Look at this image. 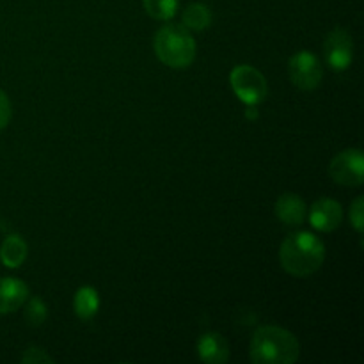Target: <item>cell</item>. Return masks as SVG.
<instances>
[{
  "instance_id": "obj_13",
  "label": "cell",
  "mask_w": 364,
  "mask_h": 364,
  "mask_svg": "<svg viewBox=\"0 0 364 364\" xmlns=\"http://www.w3.org/2000/svg\"><path fill=\"white\" fill-rule=\"evenodd\" d=\"M73 308L75 315L80 320H91L95 318L96 313L100 309V295L96 291V288L92 287H82L78 288L77 294L73 299Z\"/></svg>"
},
{
  "instance_id": "obj_14",
  "label": "cell",
  "mask_w": 364,
  "mask_h": 364,
  "mask_svg": "<svg viewBox=\"0 0 364 364\" xmlns=\"http://www.w3.org/2000/svg\"><path fill=\"white\" fill-rule=\"evenodd\" d=\"M181 21L188 31H205L212 25V11L205 4H191L181 14Z\"/></svg>"
},
{
  "instance_id": "obj_16",
  "label": "cell",
  "mask_w": 364,
  "mask_h": 364,
  "mask_svg": "<svg viewBox=\"0 0 364 364\" xmlns=\"http://www.w3.org/2000/svg\"><path fill=\"white\" fill-rule=\"evenodd\" d=\"M46 315H48V311H46V304L41 301V299L34 297L28 301L27 308H25V320H27L28 326L32 327L43 326V322L46 320Z\"/></svg>"
},
{
  "instance_id": "obj_2",
  "label": "cell",
  "mask_w": 364,
  "mask_h": 364,
  "mask_svg": "<svg viewBox=\"0 0 364 364\" xmlns=\"http://www.w3.org/2000/svg\"><path fill=\"white\" fill-rule=\"evenodd\" d=\"M301 347L290 331L263 326L252 334L249 355L255 364H291L299 359Z\"/></svg>"
},
{
  "instance_id": "obj_15",
  "label": "cell",
  "mask_w": 364,
  "mask_h": 364,
  "mask_svg": "<svg viewBox=\"0 0 364 364\" xmlns=\"http://www.w3.org/2000/svg\"><path fill=\"white\" fill-rule=\"evenodd\" d=\"M146 13L160 21H167L176 14L178 0H142Z\"/></svg>"
},
{
  "instance_id": "obj_5",
  "label": "cell",
  "mask_w": 364,
  "mask_h": 364,
  "mask_svg": "<svg viewBox=\"0 0 364 364\" xmlns=\"http://www.w3.org/2000/svg\"><path fill=\"white\" fill-rule=\"evenodd\" d=\"M288 75L291 84L297 85L302 91H313L322 84L323 70L318 57L308 50L294 53L288 60Z\"/></svg>"
},
{
  "instance_id": "obj_7",
  "label": "cell",
  "mask_w": 364,
  "mask_h": 364,
  "mask_svg": "<svg viewBox=\"0 0 364 364\" xmlns=\"http://www.w3.org/2000/svg\"><path fill=\"white\" fill-rule=\"evenodd\" d=\"M323 57L327 66L334 71H345L354 60V41L350 32L345 28H334L323 41Z\"/></svg>"
},
{
  "instance_id": "obj_1",
  "label": "cell",
  "mask_w": 364,
  "mask_h": 364,
  "mask_svg": "<svg viewBox=\"0 0 364 364\" xmlns=\"http://www.w3.org/2000/svg\"><path fill=\"white\" fill-rule=\"evenodd\" d=\"M326 259V245L309 231L288 235L279 249L281 267L290 276L308 277L315 274Z\"/></svg>"
},
{
  "instance_id": "obj_17",
  "label": "cell",
  "mask_w": 364,
  "mask_h": 364,
  "mask_svg": "<svg viewBox=\"0 0 364 364\" xmlns=\"http://www.w3.org/2000/svg\"><path fill=\"white\" fill-rule=\"evenodd\" d=\"M350 224L354 226V230L358 231L359 235L363 233L364 230V199L359 196V198L354 199L350 206Z\"/></svg>"
},
{
  "instance_id": "obj_10",
  "label": "cell",
  "mask_w": 364,
  "mask_h": 364,
  "mask_svg": "<svg viewBox=\"0 0 364 364\" xmlns=\"http://www.w3.org/2000/svg\"><path fill=\"white\" fill-rule=\"evenodd\" d=\"M274 210H276L277 219L287 226H301L308 215L306 203L302 201V198H299L297 194H291V192L281 196L276 201Z\"/></svg>"
},
{
  "instance_id": "obj_18",
  "label": "cell",
  "mask_w": 364,
  "mask_h": 364,
  "mask_svg": "<svg viewBox=\"0 0 364 364\" xmlns=\"http://www.w3.org/2000/svg\"><path fill=\"white\" fill-rule=\"evenodd\" d=\"M21 363L25 364H41V363H53L52 355L46 354L43 348L39 347H28L21 355Z\"/></svg>"
},
{
  "instance_id": "obj_8",
  "label": "cell",
  "mask_w": 364,
  "mask_h": 364,
  "mask_svg": "<svg viewBox=\"0 0 364 364\" xmlns=\"http://www.w3.org/2000/svg\"><path fill=\"white\" fill-rule=\"evenodd\" d=\"M308 219L315 230L322 231V233H331L336 228H340L341 220H343V208L334 199L322 198L313 203Z\"/></svg>"
},
{
  "instance_id": "obj_6",
  "label": "cell",
  "mask_w": 364,
  "mask_h": 364,
  "mask_svg": "<svg viewBox=\"0 0 364 364\" xmlns=\"http://www.w3.org/2000/svg\"><path fill=\"white\" fill-rule=\"evenodd\" d=\"M329 174L336 183L345 187H359L364 178V156L359 148L338 153L329 164Z\"/></svg>"
},
{
  "instance_id": "obj_19",
  "label": "cell",
  "mask_w": 364,
  "mask_h": 364,
  "mask_svg": "<svg viewBox=\"0 0 364 364\" xmlns=\"http://www.w3.org/2000/svg\"><path fill=\"white\" fill-rule=\"evenodd\" d=\"M11 116H13V109H11V102L9 98H7L6 92L0 89V130H4V128L9 124L11 121Z\"/></svg>"
},
{
  "instance_id": "obj_3",
  "label": "cell",
  "mask_w": 364,
  "mask_h": 364,
  "mask_svg": "<svg viewBox=\"0 0 364 364\" xmlns=\"http://www.w3.org/2000/svg\"><path fill=\"white\" fill-rule=\"evenodd\" d=\"M153 48L160 63L173 70H185L196 59V39L183 25H164L153 39Z\"/></svg>"
},
{
  "instance_id": "obj_20",
  "label": "cell",
  "mask_w": 364,
  "mask_h": 364,
  "mask_svg": "<svg viewBox=\"0 0 364 364\" xmlns=\"http://www.w3.org/2000/svg\"><path fill=\"white\" fill-rule=\"evenodd\" d=\"M245 117H249V119H256V117H258V109H256V105H249Z\"/></svg>"
},
{
  "instance_id": "obj_9",
  "label": "cell",
  "mask_w": 364,
  "mask_h": 364,
  "mask_svg": "<svg viewBox=\"0 0 364 364\" xmlns=\"http://www.w3.org/2000/svg\"><path fill=\"white\" fill-rule=\"evenodd\" d=\"M28 297V287L16 277L0 279V315L13 313L25 304Z\"/></svg>"
},
{
  "instance_id": "obj_4",
  "label": "cell",
  "mask_w": 364,
  "mask_h": 364,
  "mask_svg": "<svg viewBox=\"0 0 364 364\" xmlns=\"http://www.w3.org/2000/svg\"><path fill=\"white\" fill-rule=\"evenodd\" d=\"M230 82L237 98L247 107H258L269 95V84H267L265 77L249 64H240V66L233 68Z\"/></svg>"
},
{
  "instance_id": "obj_11",
  "label": "cell",
  "mask_w": 364,
  "mask_h": 364,
  "mask_svg": "<svg viewBox=\"0 0 364 364\" xmlns=\"http://www.w3.org/2000/svg\"><path fill=\"white\" fill-rule=\"evenodd\" d=\"M198 354L203 363L224 364L230 359V347L219 333H205L198 340Z\"/></svg>"
},
{
  "instance_id": "obj_12",
  "label": "cell",
  "mask_w": 364,
  "mask_h": 364,
  "mask_svg": "<svg viewBox=\"0 0 364 364\" xmlns=\"http://www.w3.org/2000/svg\"><path fill=\"white\" fill-rule=\"evenodd\" d=\"M27 242L18 235H9L0 247V259L7 269H18L27 259Z\"/></svg>"
}]
</instances>
